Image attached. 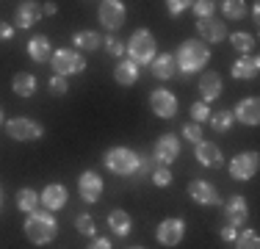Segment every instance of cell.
<instances>
[{"label": "cell", "instance_id": "cell-49", "mask_svg": "<svg viewBox=\"0 0 260 249\" xmlns=\"http://www.w3.org/2000/svg\"><path fill=\"white\" fill-rule=\"evenodd\" d=\"M130 249H144V246H130Z\"/></svg>", "mask_w": 260, "mask_h": 249}, {"label": "cell", "instance_id": "cell-7", "mask_svg": "<svg viewBox=\"0 0 260 249\" xmlns=\"http://www.w3.org/2000/svg\"><path fill=\"white\" fill-rule=\"evenodd\" d=\"M155 238L160 246H177L185 238V222L180 216H169L155 227Z\"/></svg>", "mask_w": 260, "mask_h": 249}, {"label": "cell", "instance_id": "cell-19", "mask_svg": "<svg viewBox=\"0 0 260 249\" xmlns=\"http://www.w3.org/2000/svg\"><path fill=\"white\" fill-rule=\"evenodd\" d=\"M42 17V11H39V3H30V0H25V3H20L17 6V14H14V30L20 28V30H28V28H34V22Z\"/></svg>", "mask_w": 260, "mask_h": 249}, {"label": "cell", "instance_id": "cell-44", "mask_svg": "<svg viewBox=\"0 0 260 249\" xmlns=\"http://www.w3.org/2000/svg\"><path fill=\"white\" fill-rule=\"evenodd\" d=\"M11 36H14V25H9V22H0V42L11 39Z\"/></svg>", "mask_w": 260, "mask_h": 249}, {"label": "cell", "instance_id": "cell-5", "mask_svg": "<svg viewBox=\"0 0 260 249\" xmlns=\"http://www.w3.org/2000/svg\"><path fill=\"white\" fill-rule=\"evenodd\" d=\"M50 64H53L55 75H61V78H70V75H78V72L86 70V58L78 53L75 47H72V50H67V47L53 50Z\"/></svg>", "mask_w": 260, "mask_h": 249}, {"label": "cell", "instance_id": "cell-34", "mask_svg": "<svg viewBox=\"0 0 260 249\" xmlns=\"http://www.w3.org/2000/svg\"><path fill=\"white\" fill-rule=\"evenodd\" d=\"M180 136L185 141H188V144H200L202 141V124H197V122H188V124H183V130H180Z\"/></svg>", "mask_w": 260, "mask_h": 249}, {"label": "cell", "instance_id": "cell-32", "mask_svg": "<svg viewBox=\"0 0 260 249\" xmlns=\"http://www.w3.org/2000/svg\"><path fill=\"white\" fill-rule=\"evenodd\" d=\"M235 249H260V238H257L255 230H244V233H238Z\"/></svg>", "mask_w": 260, "mask_h": 249}, {"label": "cell", "instance_id": "cell-17", "mask_svg": "<svg viewBox=\"0 0 260 249\" xmlns=\"http://www.w3.org/2000/svg\"><path fill=\"white\" fill-rule=\"evenodd\" d=\"M67 199H70V194H67V189L61 183H50V185H45V191L39 194V202L45 205V210H61V208H67Z\"/></svg>", "mask_w": 260, "mask_h": 249}, {"label": "cell", "instance_id": "cell-21", "mask_svg": "<svg viewBox=\"0 0 260 249\" xmlns=\"http://www.w3.org/2000/svg\"><path fill=\"white\" fill-rule=\"evenodd\" d=\"M257 70H260V61H257V55L252 53V55H241L233 64L230 72H233L235 80H252V78H257Z\"/></svg>", "mask_w": 260, "mask_h": 249}, {"label": "cell", "instance_id": "cell-30", "mask_svg": "<svg viewBox=\"0 0 260 249\" xmlns=\"http://www.w3.org/2000/svg\"><path fill=\"white\" fill-rule=\"evenodd\" d=\"M210 128L216 130V133H227V130L233 128V111H216V114H210Z\"/></svg>", "mask_w": 260, "mask_h": 249}, {"label": "cell", "instance_id": "cell-47", "mask_svg": "<svg viewBox=\"0 0 260 249\" xmlns=\"http://www.w3.org/2000/svg\"><path fill=\"white\" fill-rule=\"evenodd\" d=\"M0 124H6V119H3V105H0Z\"/></svg>", "mask_w": 260, "mask_h": 249}, {"label": "cell", "instance_id": "cell-9", "mask_svg": "<svg viewBox=\"0 0 260 249\" xmlns=\"http://www.w3.org/2000/svg\"><path fill=\"white\" fill-rule=\"evenodd\" d=\"M257 166H260V161H257L255 149H249V152H238L230 161V174L235 180H252L257 174Z\"/></svg>", "mask_w": 260, "mask_h": 249}, {"label": "cell", "instance_id": "cell-11", "mask_svg": "<svg viewBox=\"0 0 260 249\" xmlns=\"http://www.w3.org/2000/svg\"><path fill=\"white\" fill-rule=\"evenodd\" d=\"M246 216H249V208H246V199L241 194H235L227 199L224 205V216H221V224H227V227H235L241 230L246 224Z\"/></svg>", "mask_w": 260, "mask_h": 249}, {"label": "cell", "instance_id": "cell-12", "mask_svg": "<svg viewBox=\"0 0 260 249\" xmlns=\"http://www.w3.org/2000/svg\"><path fill=\"white\" fill-rule=\"evenodd\" d=\"M150 108L155 116H160V119H172V116L177 114V97L172 95L169 89H155L150 95Z\"/></svg>", "mask_w": 260, "mask_h": 249}, {"label": "cell", "instance_id": "cell-20", "mask_svg": "<svg viewBox=\"0 0 260 249\" xmlns=\"http://www.w3.org/2000/svg\"><path fill=\"white\" fill-rule=\"evenodd\" d=\"M221 91H224V83H221V75L216 72H202L200 75V95L205 97L202 103H210V100H219Z\"/></svg>", "mask_w": 260, "mask_h": 249}, {"label": "cell", "instance_id": "cell-24", "mask_svg": "<svg viewBox=\"0 0 260 249\" xmlns=\"http://www.w3.org/2000/svg\"><path fill=\"white\" fill-rule=\"evenodd\" d=\"M108 227L116 238H127L130 230H133V219H130L127 210H111L108 213Z\"/></svg>", "mask_w": 260, "mask_h": 249}, {"label": "cell", "instance_id": "cell-31", "mask_svg": "<svg viewBox=\"0 0 260 249\" xmlns=\"http://www.w3.org/2000/svg\"><path fill=\"white\" fill-rule=\"evenodd\" d=\"M221 14H224L227 20H244L246 17V3L244 0H224V3H221Z\"/></svg>", "mask_w": 260, "mask_h": 249}, {"label": "cell", "instance_id": "cell-29", "mask_svg": "<svg viewBox=\"0 0 260 249\" xmlns=\"http://www.w3.org/2000/svg\"><path fill=\"white\" fill-rule=\"evenodd\" d=\"M230 45H233V50H238L241 55H252V50H255V36L252 34H244V30H238V34H233L230 36Z\"/></svg>", "mask_w": 260, "mask_h": 249}, {"label": "cell", "instance_id": "cell-6", "mask_svg": "<svg viewBox=\"0 0 260 249\" xmlns=\"http://www.w3.org/2000/svg\"><path fill=\"white\" fill-rule=\"evenodd\" d=\"M6 133L14 141H36L45 136V124H39L36 119H28V116H14V119L6 122Z\"/></svg>", "mask_w": 260, "mask_h": 249}, {"label": "cell", "instance_id": "cell-15", "mask_svg": "<svg viewBox=\"0 0 260 249\" xmlns=\"http://www.w3.org/2000/svg\"><path fill=\"white\" fill-rule=\"evenodd\" d=\"M78 191L80 197H83V202H97V199L103 197V177L97 172H83L78 177Z\"/></svg>", "mask_w": 260, "mask_h": 249}, {"label": "cell", "instance_id": "cell-45", "mask_svg": "<svg viewBox=\"0 0 260 249\" xmlns=\"http://www.w3.org/2000/svg\"><path fill=\"white\" fill-rule=\"evenodd\" d=\"M39 11H42V17H53L55 11H58V6L55 3H39Z\"/></svg>", "mask_w": 260, "mask_h": 249}, {"label": "cell", "instance_id": "cell-41", "mask_svg": "<svg viewBox=\"0 0 260 249\" xmlns=\"http://www.w3.org/2000/svg\"><path fill=\"white\" fill-rule=\"evenodd\" d=\"M166 6H169V14H172V17H177V14H183V11L188 9L191 3H185V0H169Z\"/></svg>", "mask_w": 260, "mask_h": 249}, {"label": "cell", "instance_id": "cell-1", "mask_svg": "<svg viewBox=\"0 0 260 249\" xmlns=\"http://www.w3.org/2000/svg\"><path fill=\"white\" fill-rule=\"evenodd\" d=\"M22 230H25V238L30 241V244L45 246V244H53L55 241V235H58V222H55V216L50 213V210L36 208L34 213H28Z\"/></svg>", "mask_w": 260, "mask_h": 249}, {"label": "cell", "instance_id": "cell-28", "mask_svg": "<svg viewBox=\"0 0 260 249\" xmlns=\"http://www.w3.org/2000/svg\"><path fill=\"white\" fill-rule=\"evenodd\" d=\"M17 208H20L22 213H34V210L39 208V191H34V189L17 191Z\"/></svg>", "mask_w": 260, "mask_h": 249}, {"label": "cell", "instance_id": "cell-43", "mask_svg": "<svg viewBox=\"0 0 260 249\" xmlns=\"http://www.w3.org/2000/svg\"><path fill=\"white\" fill-rule=\"evenodd\" d=\"M89 249H114V246H111V238H103V235H97V238L89 244Z\"/></svg>", "mask_w": 260, "mask_h": 249}, {"label": "cell", "instance_id": "cell-23", "mask_svg": "<svg viewBox=\"0 0 260 249\" xmlns=\"http://www.w3.org/2000/svg\"><path fill=\"white\" fill-rule=\"evenodd\" d=\"M28 55L36 61V64H47L53 58V45L47 36H30L28 42Z\"/></svg>", "mask_w": 260, "mask_h": 249}, {"label": "cell", "instance_id": "cell-35", "mask_svg": "<svg viewBox=\"0 0 260 249\" xmlns=\"http://www.w3.org/2000/svg\"><path fill=\"white\" fill-rule=\"evenodd\" d=\"M191 9H194L197 20H205V17H213L216 3H213V0H197V3H191Z\"/></svg>", "mask_w": 260, "mask_h": 249}, {"label": "cell", "instance_id": "cell-10", "mask_svg": "<svg viewBox=\"0 0 260 249\" xmlns=\"http://www.w3.org/2000/svg\"><path fill=\"white\" fill-rule=\"evenodd\" d=\"M180 155V141H177L175 133H164L155 141V149H152V158L158 161L160 166H172Z\"/></svg>", "mask_w": 260, "mask_h": 249}, {"label": "cell", "instance_id": "cell-13", "mask_svg": "<svg viewBox=\"0 0 260 249\" xmlns=\"http://www.w3.org/2000/svg\"><path fill=\"white\" fill-rule=\"evenodd\" d=\"M197 30H200V42L205 45H216V42L227 39V25L219 17H205V20H197Z\"/></svg>", "mask_w": 260, "mask_h": 249}, {"label": "cell", "instance_id": "cell-2", "mask_svg": "<svg viewBox=\"0 0 260 249\" xmlns=\"http://www.w3.org/2000/svg\"><path fill=\"white\" fill-rule=\"evenodd\" d=\"M175 61H177V70L180 72H200L208 67L210 50H208L205 42H200V39H185L183 45L177 47Z\"/></svg>", "mask_w": 260, "mask_h": 249}, {"label": "cell", "instance_id": "cell-46", "mask_svg": "<svg viewBox=\"0 0 260 249\" xmlns=\"http://www.w3.org/2000/svg\"><path fill=\"white\" fill-rule=\"evenodd\" d=\"M252 17H255V22H257V17H260V6L257 3H252Z\"/></svg>", "mask_w": 260, "mask_h": 249}, {"label": "cell", "instance_id": "cell-39", "mask_svg": "<svg viewBox=\"0 0 260 249\" xmlns=\"http://www.w3.org/2000/svg\"><path fill=\"white\" fill-rule=\"evenodd\" d=\"M105 50H108V53L111 55H114V58H119V55L122 53H125V42H119V39H116V36H105Z\"/></svg>", "mask_w": 260, "mask_h": 249}, {"label": "cell", "instance_id": "cell-40", "mask_svg": "<svg viewBox=\"0 0 260 249\" xmlns=\"http://www.w3.org/2000/svg\"><path fill=\"white\" fill-rule=\"evenodd\" d=\"M238 233H241V230H235V227H227V224H221V227H219V235H221V241H227V244H233V241L238 238Z\"/></svg>", "mask_w": 260, "mask_h": 249}, {"label": "cell", "instance_id": "cell-8", "mask_svg": "<svg viewBox=\"0 0 260 249\" xmlns=\"http://www.w3.org/2000/svg\"><path fill=\"white\" fill-rule=\"evenodd\" d=\"M97 20H100L103 28L111 30H119L122 22H125V3L122 0H103L100 9H97Z\"/></svg>", "mask_w": 260, "mask_h": 249}, {"label": "cell", "instance_id": "cell-36", "mask_svg": "<svg viewBox=\"0 0 260 249\" xmlns=\"http://www.w3.org/2000/svg\"><path fill=\"white\" fill-rule=\"evenodd\" d=\"M47 89H50V95L61 97V95H67V91H70V80L61 78V75H53V78L47 80Z\"/></svg>", "mask_w": 260, "mask_h": 249}, {"label": "cell", "instance_id": "cell-26", "mask_svg": "<svg viewBox=\"0 0 260 249\" xmlns=\"http://www.w3.org/2000/svg\"><path fill=\"white\" fill-rule=\"evenodd\" d=\"M11 89H14L17 97H30L36 95V78L30 72H17L11 78Z\"/></svg>", "mask_w": 260, "mask_h": 249}, {"label": "cell", "instance_id": "cell-18", "mask_svg": "<svg viewBox=\"0 0 260 249\" xmlns=\"http://www.w3.org/2000/svg\"><path fill=\"white\" fill-rule=\"evenodd\" d=\"M194 155H197V161H200L205 169H219L221 166V149L219 144H213V141H200V144L194 147Z\"/></svg>", "mask_w": 260, "mask_h": 249}, {"label": "cell", "instance_id": "cell-4", "mask_svg": "<svg viewBox=\"0 0 260 249\" xmlns=\"http://www.w3.org/2000/svg\"><path fill=\"white\" fill-rule=\"evenodd\" d=\"M103 164L105 169H111L114 174H122V177H127V174H136L141 164V155L133 152L130 147H111L108 152L103 155Z\"/></svg>", "mask_w": 260, "mask_h": 249}, {"label": "cell", "instance_id": "cell-3", "mask_svg": "<svg viewBox=\"0 0 260 249\" xmlns=\"http://www.w3.org/2000/svg\"><path fill=\"white\" fill-rule=\"evenodd\" d=\"M155 50H158L155 36H152L150 30H144V28L136 30V34L127 39V45H125V53L130 55V61H133L136 67L152 64V58H155Z\"/></svg>", "mask_w": 260, "mask_h": 249}, {"label": "cell", "instance_id": "cell-33", "mask_svg": "<svg viewBox=\"0 0 260 249\" xmlns=\"http://www.w3.org/2000/svg\"><path fill=\"white\" fill-rule=\"evenodd\" d=\"M150 180L158 185V189H166V185L172 183V169H169V166H160V164H158L155 169L150 172Z\"/></svg>", "mask_w": 260, "mask_h": 249}, {"label": "cell", "instance_id": "cell-14", "mask_svg": "<svg viewBox=\"0 0 260 249\" xmlns=\"http://www.w3.org/2000/svg\"><path fill=\"white\" fill-rule=\"evenodd\" d=\"M188 197L194 199L197 205H202V208H210V205H219L221 202L219 191H216L208 180H191V183H188Z\"/></svg>", "mask_w": 260, "mask_h": 249}, {"label": "cell", "instance_id": "cell-48", "mask_svg": "<svg viewBox=\"0 0 260 249\" xmlns=\"http://www.w3.org/2000/svg\"><path fill=\"white\" fill-rule=\"evenodd\" d=\"M0 205H3V191H0Z\"/></svg>", "mask_w": 260, "mask_h": 249}, {"label": "cell", "instance_id": "cell-25", "mask_svg": "<svg viewBox=\"0 0 260 249\" xmlns=\"http://www.w3.org/2000/svg\"><path fill=\"white\" fill-rule=\"evenodd\" d=\"M114 80L119 86H133L136 80H139V67H136L130 58L119 61V64H116V70H114Z\"/></svg>", "mask_w": 260, "mask_h": 249}, {"label": "cell", "instance_id": "cell-42", "mask_svg": "<svg viewBox=\"0 0 260 249\" xmlns=\"http://www.w3.org/2000/svg\"><path fill=\"white\" fill-rule=\"evenodd\" d=\"M150 172H152V161H150V158H141L139 169H136V177H147Z\"/></svg>", "mask_w": 260, "mask_h": 249}, {"label": "cell", "instance_id": "cell-37", "mask_svg": "<svg viewBox=\"0 0 260 249\" xmlns=\"http://www.w3.org/2000/svg\"><path fill=\"white\" fill-rule=\"evenodd\" d=\"M75 227H78V233H80V235H94V233H97L94 219H91L89 213H80L78 219H75Z\"/></svg>", "mask_w": 260, "mask_h": 249}, {"label": "cell", "instance_id": "cell-38", "mask_svg": "<svg viewBox=\"0 0 260 249\" xmlns=\"http://www.w3.org/2000/svg\"><path fill=\"white\" fill-rule=\"evenodd\" d=\"M191 119H194L197 124L208 122V119H210V108H208V103H194V105H191Z\"/></svg>", "mask_w": 260, "mask_h": 249}, {"label": "cell", "instance_id": "cell-16", "mask_svg": "<svg viewBox=\"0 0 260 249\" xmlns=\"http://www.w3.org/2000/svg\"><path fill=\"white\" fill-rule=\"evenodd\" d=\"M233 119L249 124V128H255V124L260 122V100H257V97L238 100V105L233 108Z\"/></svg>", "mask_w": 260, "mask_h": 249}, {"label": "cell", "instance_id": "cell-27", "mask_svg": "<svg viewBox=\"0 0 260 249\" xmlns=\"http://www.w3.org/2000/svg\"><path fill=\"white\" fill-rule=\"evenodd\" d=\"M72 45H75V50H100L103 39L100 34H94V30H78L75 36H72Z\"/></svg>", "mask_w": 260, "mask_h": 249}, {"label": "cell", "instance_id": "cell-22", "mask_svg": "<svg viewBox=\"0 0 260 249\" xmlns=\"http://www.w3.org/2000/svg\"><path fill=\"white\" fill-rule=\"evenodd\" d=\"M152 75H155L158 80H172L177 75V61H175V55L172 53H160L152 58Z\"/></svg>", "mask_w": 260, "mask_h": 249}]
</instances>
